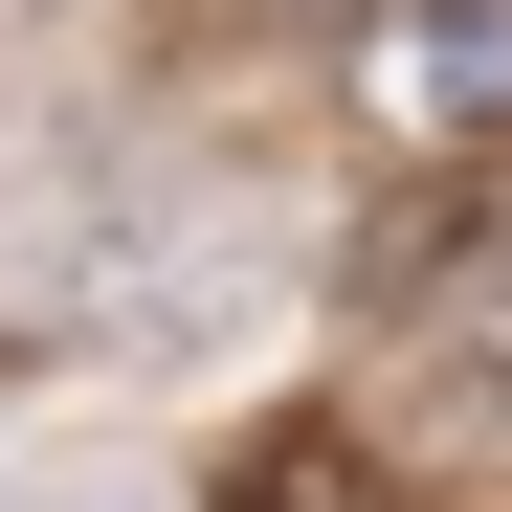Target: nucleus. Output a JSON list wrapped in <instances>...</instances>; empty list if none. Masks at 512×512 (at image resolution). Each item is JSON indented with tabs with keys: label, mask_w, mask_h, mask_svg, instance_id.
I'll return each instance as SVG.
<instances>
[{
	"label": "nucleus",
	"mask_w": 512,
	"mask_h": 512,
	"mask_svg": "<svg viewBox=\"0 0 512 512\" xmlns=\"http://www.w3.org/2000/svg\"><path fill=\"white\" fill-rule=\"evenodd\" d=\"M201 512H379V446H357L334 401H290V423H245V446H223Z\"/></svg>",
	"instance_id": "f257e3e1"
}]
</instances>
